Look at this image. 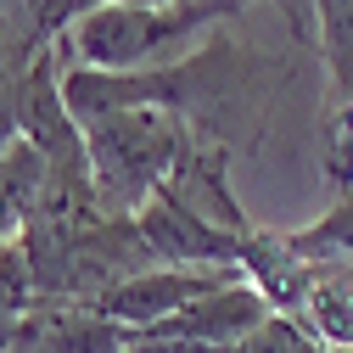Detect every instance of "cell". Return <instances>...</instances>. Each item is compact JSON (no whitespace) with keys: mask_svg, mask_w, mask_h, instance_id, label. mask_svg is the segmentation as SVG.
I'll use <instances>...</instances> for the list:
<instances>
[{"mask_svg":"<svg viewBox=\"0 0 353 353\" xmlns=\"http://www.w3.org/2000/svg\"><path fill=\"white\" fill-rule=\"evenodd\" d=\"M84 146H90V180H96V202L112 219H135L191 152V123L168 107H112L84 118Z\"/></svg>","mask_w":353,"mask_h":353,"instance_id":"obj_1","label":"cell"},{"mask_svg":"<svg viewBox=\"0 0 353 353\" xmlns=\"http://www.w3.org/2000/svg\"><path fill=\"white\" fill-rule=\"evenodd\" d=\"M247 12V0H174V6H123V0H101L90 6L57 46L62 57L96 68V73H146L152 62L168 68V57L191 46L196 34L230 23Z\"/></svg>","mask_w":353,"mask_h":353,"instance_id":"obj_2","label":"cell"},{"mask_svg":"<svg viewBox=\"0 0 353 353\" xmlns=\"http://www.w3.org/2000/svg\"><path fill=\"white\" fill-rule=\"evenodd\" d=\"M135 225H141L152 258L168 263V270H236V263L247 258V236L213 225L208 213H196L174 191H157L135 213Z\"/></svg>","mask_w":353,"mask_h":353,"instance_id":"obj_3","label":"cell"},{"mask_svg":"<svg viewBox=\"0 0 353 353\" xmlns=\"http://www.w3.org/2000/svg\"><path fill=\"white\" fill-rule=\"evenodd\" d=\"M263 320H270V297L263 286L247 275V281H230L196 303H185L180 314H168L146 331H135V342H168V347H230V342H247Z\"/></svg>","mask_w":353,"mask_h":353,"instance_id":"obj_4","label":"cell"},{"mask_svg":"<svg viewBox=\"0 0 353 353\" xmlns=\"http://www.w3.org/2000/svg\"><path fill=\"white\" fill-rule=\"evenodd\" d=\"M314 46L325 51V135L353 118V0H314Z\"/></svg>","mask_w":353,"mask_h":353,"instance_id":"obj_5","label":"cell"},{"mask_svg":"<svg viewBox=\"0 0 353 353\" xmlns=\"http://www.w3.org/2000/svg\"><path fill=\"white\" fill-rule=\"evenodd\" d=\"M281 252L286 258H336V252H353V191H342L336 208L325 219H314L308 230L281 236Z\"/></svg>","mask_w":353,"mask_h":353,"instance_id":"obj_6","label":"cell"},{"mask_svg":"<svg viewBox=\"0 0 353 353\" xmlns=\"http://www.w3.org/2000/svg\"><path fill=\"white\" fill-rule=\"evenodd\" d=\"M123 6H174V0H123Z\"/></svg>","mask_w":353,"mask_h":353,"instance_id":"obj_7","label":"cell"}]
</instances>
